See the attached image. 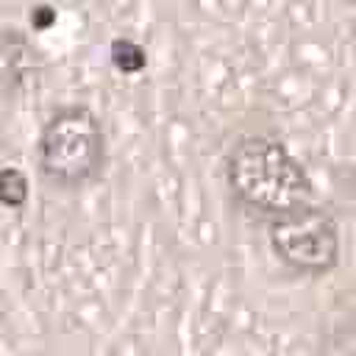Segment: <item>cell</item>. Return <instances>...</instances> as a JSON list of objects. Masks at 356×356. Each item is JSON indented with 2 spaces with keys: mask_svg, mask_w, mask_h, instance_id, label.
<instances>
[{
  "mask_svg": "<svg viewBox=\"0 0 356 356\" xmlns=\"http://www.w3.org/2000/svg\"><path fill=\"white\" fill-rule=\"evenodd\" d=\"M270 245L275 256L298 273H328L339 256L334 217L312 203L275 217L270 222Z\"/></svg>",
  "mask_w": 356,
  "mask_h": 356,
  "instance_id": "obj_3",
  "label": "cell"
},
{
  "mask_svg": "<svg viewBox=\"0 0 356 356\" xmlns=\"http://www.w3.org/2000/svg\"><path fill=\"white\" fill-rule=\"evenodd\" d=\"M0 189H3L6 206H22L25 203V195H28L25 172L19 167H14V164H6L3 167V175H0Z\"/></svg>",
  "mask_w": 356,
  "mask_h": 356,
  "instance_id": "obj_5",
  "label": "cell"
},
{
  "mask_svg": "<svg viewBox=\"0 0 356 356\" xmlns=\"http://www.w3.org/2000/svg\"><path fill=\"white\" fill-rule=\"evenodd\" d=\"M225 178L231 192L264 214L281 217L309 206L312 184L289 147L264 134L242 136L225 156Z\"/></svg>",
  "mask_w": 356,
  "mask_h": 356,
  "instance_id": "obj_1",
  "label": "cell"
},
{
  "mask_svg": "<svg viewBox=\"0 0 356 356\" xmlns=\"http://www.w3.org/2000/svg\"><path fill=\"white\" fill-rule=\"evenodd\" d=\"M108 56H111L114 67L122 70V72H139V70L145 67V61H147L142 44H136V42L128 39V36H117V39L111 42Z\"/></svg>",
  "mask_w": 356,
  "mask_h": 356,
  "instance_id": "obj_4",
  "label": "cell"
},
{
  "mask_svg": "<svg viewBox=\"0 0 356 356\" xmlns=\"http://www.w3.org/2000/svg\"><path fill=\"white\" fill-rule=\"evenodd\" d=\"M31 19H33V25H36V28H47V25H53L56 11H53L50 6H36V8L31 11Z\"/></svg>",
  "mask_w": 356,
  "mask_h": 356,
  "instance_id": "obj_6",
  "label": "cell"
},
{
  "mask_svg": "<svg viewBox=\"0 0 356 356\" xmlns=\"http://www.w3.org/2000/svg\"><path fill=\"white\" fill-rule=\"evenodd\" d=\"M103 128L86 106L56 108L39 134V167L47 178L64 186L95 178L103 167Z\"/></svg>",
  "mask_w": 356,
  "mask_h": 356,
  "instance_id": "obj_2",
  "label": "cell"
}]
</instances>
